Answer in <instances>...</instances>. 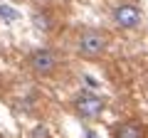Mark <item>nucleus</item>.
I'll use <instances>...</instances> for the list:
<instances>
[{
    "instance_id": "1",
    "label": "nucleus",
    "mask_w": 148,
    "mask_h": 138,
    "mask_svg": "<svg viewBox=\"0 0 148 138\" xmlns=\"http://www.w3.org/2000/svg\"><path fill=\"white\" fill-rule=\"evenodd\" d=\"M109 47V32L106 30H99V27H86V30L79 32L77 37V49H79L82 57H101Z\"/></svg>"
},
{
    "instance_id": "2",
    "label": "nucleus",
    "mask_w": 148,
    "mask_h": 138,
    "mask_svg": "<svg viewBox=\"0 0 148 138\" xmlns=\"http://www.w3.org/2000/svg\"><path fill=\"white\" fill-rule=\"evenodd\" d=\"M72 106H74V113H77V116L94 121V118H99L101 113H104L106 99L99 96V94H94V91H79V94L74 96Z\"/></svg>"
},
{
    "instance_id": "3",
    "label": "nucleus",
    "mask_w": 148,
    "mask_h": 138,
    "mask_svg": "<svg viewBox=\"0 0 148 138\" xmlns=\"http://www.w3.org/2000/svg\"><path fill=\"white\" fill-rule=\"evenodd\" d=\"M27 67L37 77H52L59 69V54L54 49H49V47H40V49L27 54Z\"/></svg>"
},
{
    "instance_id": "4",
    "label": "nucleus",
    "mask_w": 148,
    "mask_h": 138,
    "mask_svg": "<svg viewBox=\"0 0 148 138\" xmlns=\"http://www.w3.org/2000/svg\"><path fill=\"white\" fill-rule=\"evenodd\" d=\"M114 22H116L119 27H123V30H133V27H138L143 22V12L138 10L136 5L126 3V5H119L116 10H114Z\"/></svg>"
},
{
    "instance_id": "5",
    "label": "nucleus",
    "mask_w": 148,
    "mask_h": 138,
    "mask_svg": "<svg viewBox=\"0 0 148 138\" xmlns=\"http://www.w3.org/2000/svg\"><path fill=\"white\" fill-rule=\"evenodd\" d=\"M114 138H146V133L136 121H126L114 128Z\"/></svg>"
},
{
    "instance_id": "6",
    "label": "nucleus",
    "mask_w": 148,
    "mask_h": 138,
    "mask_svg": "<svg viewBox=\"0 0 148 138\" xmlns=\"http://www.w3.org/2000/svg\"><path fill=\"white\" fill-rule=\"evenodd\" d=\"M0 17H5L8 22H15L17 20V12L10 10V8H5V5H0Z\"/></svg>"
},
{
    "instance_id": "7",
    "label": "nucleus",
    "mask_w": 148,
    "mask_h": 138,
    "mask_svg": "<svg viewBox=\"0 0 148 138\" xmlns=\"http://www.w3.org/2000/svg\"><path fill=\"white\" fill-rule=\"evenodd\" d=\"M35 25L40 30H49V22H47V15H35Z\"/></svg>"
}]
</instances>
